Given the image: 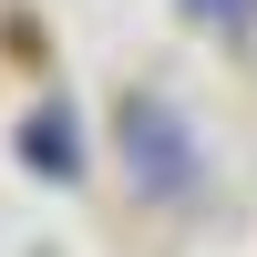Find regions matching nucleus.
I'll return each instance as SVG.
<instances>
[{"instance_id":"f257e3e1","label":"nucleus","mask_w":257,"mask_h":257,"mask_svg":"<svg viewBox=\"0 0 257 257\" xmlns=\"http://www.w3.org/2000/svg\"><path fill=\"white\" fill-rule=\"evenodd\" d=\"M113 134H123V175H134L155 206H185L206 185V144H196V123H185L165 93H123Z\"/></svg>"},{"instance_id":"f03ea898","label":"nucleus","mask_w":257,"mask_h":257,"mask_svg":"<svg viewBox=\"0 0 257 257\" xmlns=\"http://www.w3.org/2000/svg\"><path fill=\"white\" fill-rule=\"evenodd\" d=\"M21 155H31V175L72 185V175H82V134H72V113H62V103H41V113L21 123Z\"/></svg>"},{"instance_id":"7ed1b4c3","label":"nucleus","mask_w":257,"mask_h":257,"mask_svg":"<svg viewBox=\"0 0 257 257\" xmlns=\"http://www.w3.org/2000/svg\"><path fill=\"white\" fill-rule=\"evenodd\" d=\"M196 21H257V0H185Z\"/></svg>"}]
</instances>
